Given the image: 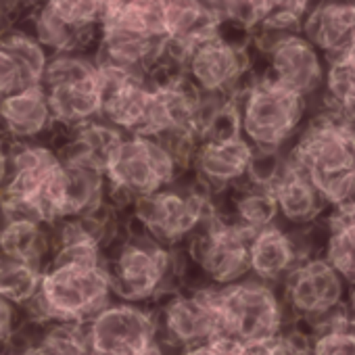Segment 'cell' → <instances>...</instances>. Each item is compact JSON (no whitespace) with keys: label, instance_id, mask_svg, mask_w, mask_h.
Listing matches in <instances>:
<instances>
[{"label":"cell","instance_id":"1","mask_svg":"<svg viewBox=\"0 0 355 355\" xmlns=\"http://www.w3.org/2000/svg\"><path fill=\"white\" fill-rule=\"evenodd\" d=\"M105 263H51L42 274L38 297L21 307V318L36 324H82L113 303Z\"/></svg>","mask_w":355,"mask_h":355},{"label":"cell","instance_id":"2","mask_svg":"<svg viewBox=\"0 0 355 355\" xmlns=\"http://www.w3.org/2000/svg\"><path fill=\"white\" fill-rule=\"evenodd\" d=\"M105 266L115 301L150 305L173 293L169 286L178 276L173 249L155 243L128 220L121 236L105 253Z\"/></svg>","mask_w":355,"mask_h":355},{"label":"cell","instance_id":"3","mask_svg":"<svg viewBox=\"0 0 355 355\" xmlns=\"http://www.w3.org/2000/svg\"><path fill=\"white\" fill-rule=\"evenodd\" d=\"M216 199L191 175H182L167 189L138 199L128 211V224L155 243L175 249L187 245L216 214Z\"/></svg>","mask_w":355,"mask_h":355},{"label":"cell","instance_id":"4","mask_svg":"<svg viewBox=\"0 0 355 355\" xmlns=\"http://www.w3.org/2000/svg\"><path fill=\"white\" fill-rule=\"evenodd\" d=\"M182 175L187 173L157 138L125 134L105 167L107 203L119 214L130 211L138 199L167 189Z\"/></svg>","mask_w":355,"mask_h":355},{"label":"cell","instance_id":"5","mask_svg":"<svg viewBox=\"0 0 355 355\" xmlns=\"http://www.w3.org/2000/svg\"><path fill=\"white\" fill-rule=\"evenodd\" d=\"M241 132L255 150H284L307 123V98L270 76H253L239 94Z\"/></svg>","mask_w":355,"mask_h":355},{"label":"cell","instance_id":"6","mask_svg":"<svg viewBox=\"0 0 355 355\" xmlns=\"http://www.w3.org/2000/svg\"><path fill=\"white\" fill-rule=\"evenodd\" d=\"M42 90L59 130L73 132L101 119L103 94L98 63L92 53L53 55L42 78Z\"/></svg>","mask_w":355,"mask_h":355},{"label":"cell","instance_id":"7","mask_svg":"<svg viewBox=\"0 0 355 355\" xmlns=\"http://www.w3.org/2000/svg\"><path fill=\"white\" fill-rule=\"evenodd\" d=\"M286 153L326 199L336 182L355 171V132L324 109L307 119Z\"/></svg>","mask_w":355,"mask_h":355},{"label":"cell","instance_id":"8","mask_svg":"<svg viewBox=\"0 0 355 355\" xmlns=\"http://www.w3.org/2000/svg\"><path fill=\"white\" fill-rule=\"evenodd\" d=\"M218 305L224 336H230L241 345L272 340L288 328V311L282 293L251 276L218 288Z\"/></svg>","mask_w":355,"mask_h":355},{"label":"cell","instance_id":"9","mask_svg":"<svg viewBox=\"0 0 355 355\" xmlns=\"http://www.w3.org/2000/svg\"><path fill=\"white\" fill-rule=\"evenodd\" d=\"M253 234L216 207V214L187 243L189 259L205 278V286L224 288L251 276Z\"/></svg>","mask_w":355,"mask_h":355},{"label":"cell","instance_id":"10","mask_svg":"<svg viewBox=\"0 0 355 355\" xmlns=\"http://www.w3.org/2000/svg\"><path fill=\"white\" fill-rule=\"evenodd\" d=\"M282 299L297 328L313 330L347 313L349 284L318 255L305 257L282 282Z\"/></svg>","mask_w":355,"mask_h":355},{"label":"cell","instance_id":"11","mask_svg":"<svg viewBox=\"0 0 355 355\" xmlns=\"http://www.w3.org/2000/svg\"><path fill=\"white\" fill-rule=\"evenodd\" d=\"M251 36V34H245ZM247 42L239 34H228L224 28L199 46L193 49L187 61V78L205 96H230L239 94L249 86L251 57Z\"/></svg>","mask_w":355,"mask_h":355},{"label":"cell","instance_id":"12","mask_svg":"<svg viewBox=\"0 0 355 355\" xmlns=\"http://www.w3.org/2000/svg\"><path fill=\"white\" fill-rule=\"evenodd\" d=\"M159 338L180 351L224 336L218 305V288L184 286L169 293L157 309Z\"/></svg>","mask_w":355,"mask_h":355},{"label":"cell","instance_id":"13","mask_svg":"<svg viewBox=\"0 0 355 355\" xmlns=\"http://www.w3.org/2000/svg\"><path fill=\"white\" fill-rule=\"evenodd\" d=\"M86 340L88 355H144L159 343L157 311L113 301L86 324Z\"/></svg>","mask_w":355,"mask_h":355},{"label":"cell","instance_id":"14","mask_svg":"<svg viewBox=\"0 0 355 355\" xmlns=\"http://www.w3.org/2000/svg\"><path fill=\"white\" fill-rule=\"evenodd\" d=\"M103 113L101 119L123 134H142L153 86L148 78L109 65H98Z\"/></svg>","mask_w":355,"mask_h":355},{"label":"cell","instance_id":"15","mask_svg":"<svg viewBox=\"0 0 355 355\" xmlns=\"http://www.w3.org/2000/svg\"><path fill=\"white\" fill-rule=\"evenodd\" d=\"M301 34L328 67L355 63V0H320L305 15Z\"/></svg>","mask_w":355,"mask_h":355},{"label":"cell","instance_id":"16","mask_svg":"<svg viewBox=\"0 0 355 355\" xmlns=\"http://www.w3.org/2000/svg\"><path fill=\"white\" fill-rule=\"evenodd\" d=\"M253 157L255 148L245 136L203 140L197 146L191 171L195 180L218 199L247 180Z\"/></svg>","mask_w":355,"mask_h":355},{"label":"cell","instance_id":"17","mask_svg":"<svg viewBox=\"0 0 355 355\" xmlns=\"http://www.w3.org/2000/svg\"><path fill=\"white\" fill-rule=\"evenodd\" d=\"M266 57L268 65L263 73L278 84L305 98L324 92L328 65L322 59L320 51L303 34L282 38L266 53Z\"/></svg>","mask_w":355,"mask_h":355},{"label":"cell","instance_id":"18","mask_svg":"<svg viewBox=\"0 0 355 355\" xmlns=\"http://www.w3.org/2000/svg\"><path fill=\"white\" fill-rule=\"evenodd\" d=\"M0 130L7 142H51L57 123L42 86L0 98Z\"/></svg>","mask_w":355,"mask_h":355},{"label":"cell","instance_id":"19","mask_svg":"<svg viewBox=\"0 0 355 355\" xmlns=\"http://www.w3.org/2000/svg\"><path fill=\"white\" fill-rule=\"evenodd\" d=\"M272 193L278 205V218H282V222L293 230L311 228L328 211V203L322 193L288 159V153L284 169L272 184Z\"/></svg>","mask_w":355,"mask_h":355},{"label":"cell","instance_id":"20","mask_svg":"<svg viewBox=\"0 0 355 355\" xmlns=\"http://www.w3.org/2000/svg\"><path fill=\"white\" fill-rule=\"evenodd\" d=\"M11 175L5 193L40 201L51 175L59 169L61 159L51 142H7Z\"/></svg>","mask_w":355,"mask_h":355},{"label":"cell","instance_id":"21","mask_svg":"<svg viewBox=\"0 0 355 355\" xmlns=\"http://www.w3.org/2000/svg\"><path fill=\"white\" fill-rule=\"evenodd\" d=\"M303 259L305 253L301 251V245L280 224H274L253 234L249 257L251 278L268 282L272 286L282 284Z\"/></svg>","mask_w":355,"mask_h":355},{"label":"cell","instance_id":"22","mask_svg":"<svg viewBox=\"0 0 355 355\" xmlns=\"http://www.w3.org/2000/svg\"><path fill=\"white\" fill-rule=\"evenodd\" d=\"M222 199L226 201V207L218 209L251 232H259L278 224V205L272 189L268 187L245 180L222 195Z\"/></svg>","mask_w":355,"mask_h":355},{"label":"cell","instance_id":"23","mask_svg":"<svg viewBox=\"0 0 355 355\" xmlns=\"http://www.w3.org/2000/svg\"><path fill=\"white\" fill-rule=\"evenodd\" d=\"M0 253L46 270L55 255L53 226L38 222H7L0 236Z\"/></svg>","mask_w":355,"mask_h":355},{"label":"cell","instance_id":"24","mask_svg":"<svg viewBox=\"0 0 355 355\" xmlns=\"http://www.w3.org/2000/svg\"><path fill=\"white\" fill-rule=\"evenodd\" d=\"M324 259L349 286H355V216L328 214Z\"/></svg>","mask_w":355,"mask_h":355},{"label":"cell","instance_id":"25","mask_svg":"<svg viewBox=\"0 0 355 355\" xmlns=\"http://www.w3.org/2000/svg\"><path fill=\"white\" fill-rule=\"evenodd\" d=\"M0 49H5L9 55L17 59V63L28 73L32 86H42L44 71L49 67L51 55L49 51L34 38L30 30L17 24H9L0 34Z\"/></svg>","mask_w":355,"mask_h":355},{"label":"cell","instance_id":"26","mask_svg":"<svg viewBox=\"0 0 355 355\" xmlns=\"http://www.w3.org/2000/svg\"><path fill=\"white\" fill-rule=\"evenodd\" d=\"M44 270L0 253V297L17 309L32 303L42 284Z\"/></svg>","mask_w":355,"mask_h":355},{"label":"cell","instance_id":"27","mask_svg":"<svg viewBox=\"0 0 355 355\" xmlns=\"http://www.w3.org/2000/svg\"><path fill=\"white\" fill-rule=\"evenodd\" d=\"M305 334L309 336V355H355V320L349 311Z\"/></svg>","mask_w":355,"mask_h":355},{"label":"cell","instance_id":"28","mask_svg":"<svg viewBox=\"0 0 355 355\" xmlns=\"http://www.w3.org/2000/svg\"><path fill=\"white\" fill-rule=\"evenodd\" d=\"M26 355H88L86 326L53 322L44 328L38 345Z\"/></svg>","mask_w":355,"mask_h":355},{"label":"cell","instance_id":"29","mask_svg":"<svg viewBox=\"0 0 355 355\" xmlns=\"http://www.w3.org/2000/svg\"><path fill=\"white\" fill-rule=\"evenodd\" d=\"M324 109L355 119V63L328 67L324 84Z\"/></svg>","mask_w":355,"mask_h":355},{"label":"cell","instance_id":"30","mask_svg":"<svg viewBox=\"0 0 355 355\" xmlns=\"http://www.w3.org/2000/svg\"><path fill=\"white\" fill-rule=\"evenodd\" d=\"M241 355H309V336L301 328H293L272 340L243 345Z\"/></svg>","mask_w":355,"mask_h":355},{"label":"cell","instance_id":"31","mask_svg":"<svg viewBox=\"0 0 355 355\" xmlns=\"http://www.w3.org/2000/svg\"><path fill=\"white\" fill-rule=\"evenodd\" d=\"M26 88H36V86H32L28 73L17 63V59L9 55L5 49H0V98L11 96Z\"/></svg>","mask_w":355,"mask_h":355},{"label":"cell","instance_id":"32","mask_svg":"<svg viewBox=\"0 0 355 355\" xmlns=\"http://www.w3.org/2000/svg\"><path fill=\"white\" fill-rule=\"evenodd\" d=\"M241 351H243V345L236 343L234 338L218 336L207 343L189 347V349L180 351V355H241Z\"/></svg>","mask_w":355,"mask_h":355},{"label":"cell","instance_id":"33","mask_svg":"<svg viewBox=\"0 0 355 355\" xmlns=\"http://www.w3.org/2000/svg\"><path fill=\"white\" fill-rule=\"evenodd\" d=\"M21 322V311L0 297V347H3Z\"/></svg>","mask_w":355,"mask_h":355},{"label":"cell","instance_id":"34","mask_svg":"<svg viewBox=\"0 0 355 355\" xmlns=\"http://www.w3.org/2000/svg\"><path fill=\"white\" fill-rule=\"evenodd\" d=\"M9 175H11V163H9V150L5 144V146H0V191L7 187Z\"/></svg>","mask_w":355,"mask_h":355},{"label":"cell","instance_id":"35","mask_svg":"<svg viewBox=\"0 0 355 355\" xmlns=\"http://www.w3.org/2000/svg\"><path fill=\"white\" fill-rule=\"evenodd\" d=\"M9 26V17H7V13L3 11V7H0V34H3V30Z\"/></svg>","mask_w":355,"mask_h":355}]
</instances>
